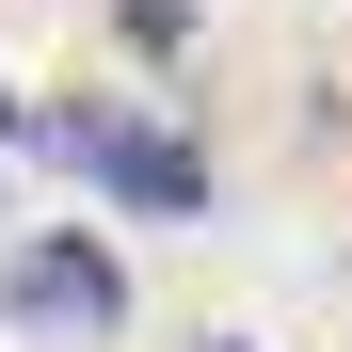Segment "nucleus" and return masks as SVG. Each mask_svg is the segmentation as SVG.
Masks as SVG:
<instances>
[{"label":"nucleus","mask_w":352,"mask_h":352,"mask_svg":"<svg viewBox=\"0 0 352 352\" xmlns=\"http://www.w3.org/2000/svg\"><path fill=\"white\" fill-rule=\"evenodd\" d=\"M129 48H144V65H176V48H192V0H129Z\"/></svg>","instance_id":"obj_3"},{"label":"nucleus","mask_w":352,"mask_h":352,"mask_svg":"<svg viewBox=\"0 0 352 352\" xmlns=\"http://www.w3.org/2000/svg\"><path fill=\"white\" fill-rule=\"evenodd\" d=\"M32 144L65 160V176H96L112 208H144V224H192V208H208V144H192V129H144V112H112V96L48 112Z\"/></svg>","instance_id":"obj_1"},{"label":"nucleus","mask_w":352,"mask_h":352,"mask_svg":"<svg viewBox=\"0 0 352 352\" xmlns=\"http://www.w3.org/2000/svg\"><path fill=\"white\" fill-rule=\"evenodd\" d=\"M0 320H32V336H112L129 320V272H112L96 224H48V241L0 256Z\"/></svg>","instance_id":"obj_2"},{"label":"nucleus","mask_w":352,"mask_h":352,"mask_svg":"<svg viewBox=\"0 0 352 352\" xmlns=\"http://www.w3.org/2000/svg\"><path fill=\"white\" fill-rule=\"evenodd\" d=\"M16 129H32V112H16V80H0V144H16Z\"/></svg>","instance_id":"obj_4"},{"label":"nucleus","mask_w":352,"mask_h":352,"mask_svg":"<svg viewBox=\"0 0 352 352\" xmlns=\"http://www.w3.org/2000/svg\"><path fill=\"white\" fill-rule=\"evenodd\" d=\"M208 352H256V336H208Z\"/></svg>","instance_id":"obj_5"}]
</instances>
